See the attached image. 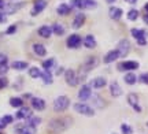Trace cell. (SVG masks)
Wrapping results in <instances>:
<instances>
[{"instance_id":"cell-1","label":"cell","mask_w":148,"mask_h":134,"mask_svg":"<svg viewBox=\"0 0 148 134\" xmlns=\"http://www.w3.org/2000/svg\"><path fill=\"white\" fill-rule=\"evenodd\" d=\"M71 124V119L70 118H56L52 119L49 122V129L55 131V133H62Z\"/></svg>"},{"instance_id":"cell-2","label":"cell","mask_w":148,"mask_h":134,"mask_svg":"<svg viewBox=\"0 0 148 134\" xmlns=\"http://www.w3.org/2000/svg\"><path fill=\"white\" fill-rule=\"evenodd\" d=\"M70 105V100L67 96H59L55 99V101H53V110L56 111V112H63L66 111Z\"/></svg>"},{"instance_id":"cell-3","label":"cell","mask_w":148,"mask_h":134,"mask_svg":"<svg viewBox=\"0 0 148 134\" xmlns=\"http://www.w3.org/2000/svg\"><path fill=\"white\" fill-rule=\"evenodd\" d=\"M74 110L78 114H81V115H86V116H93V115H95L93 108L89 107V105L85 104V103H77V104H74Z\"/></svg>"},{"instance_id":"cell-4","label":"cell","mask_w":148,"mask_h":134,"mask_svg":"<svg viewBox=\"0 0 148 134\" xmlns=\"http://www.w3.org/2000/svg\"><path fill=\"white\" fill-rule=\"evenodd\" d=\"M64 80H66V82H67V85H70V86H75L79 82L77 73L71 69L66 70V73H64Z\"/></svg>"},{"instance_id":"cell-5","label":"cell","mask_w":148,"mask_h":134,"mask_svg":"<svg viewBox=\"0 0 148 134\" xmlns=\"http://www.w3.org/2000/svg\"><path fill=\"white\" fill-rule=\"evenodd\" d=\"M81 44H82V40H81V37H79L78 34H71V36H69V37H67V41H66V45L71 49L78 48Z\"/></svg>"},{"instance_id":"cell-6","label":"cell","mask_w":148,"mask_h":134,"mask_svg":"<svg viewBox=\"0 0 148 134\" xmlns=\"http://www.w3.org/2000/svg\"><path fill=\"white\" fill-rule=\"evenodd\" d=\"M116 51H118V54L119 56H126L129 54V51H130V43L127 41V40H121L119 43H118V47H116Z\"/></svg>"},{"instance_id":"cell-7","label":"cell","mask_w":148,"mask_h":134,"mask_svg":"<svg viewBox=\"0 0 148 134\" xmlns=\"http://www.w3.org/2000/svg\"><path fill=\"white\" fill-rule=\"evenodd\" d=\"M138 69V63L137 62H133V60H126V62H122L118 65V70L119 71H132V70Z\"/></svg>"},{"instance_id":"cell-8","label":"cell","mask_w":148,"mask_h":134,"mask_svg":"<svg viewBox=\"0 0 148 134\" xmlns=\"http://www.w3.org/2000/svg\"><path fill=\"white\" fill-rule=\"evenodd\" d=\"M25 4H26V3H8V4L5 3L4 8H3V12H4L5 15H7V14H14V12H16L19 8H22Z\"/></svg>"},{"instance_id":"cell-9","label":"cell","mask_w":148,"mask_h":134,"mask_svg":"<svg viewBox=\"0 0 148 134\" xmlns=\"http://www.w3.org/2000/svg\"><path fill=\"white\" fill-rule=\"evenodd\" d=\"M45 7H47V0H34V3H33L32 15H37V14H40L41 11H44Z\"/></svg>"},{"instance_id":"cell-10","label":"cell","mask_w":148,"mask_h":134,"mask_svg":"<svg viewBox=\"0 0 148 134\" xmlns=\"http://www.w3.org/2000/svg\"><path fill=\"white\" fill-rule=\"evenodd\" d=\"M90 95H92L90 86L89 85H82L81 89H79V92H78V99L82 100V101H85V100H88L90 97Z\"/></svg>"},{"instance_id":"cell-11","label":"cell","mask_w":148,"mask_h":134,"mask_svg":"<svg viewBox=\"0 0 148 134\" xmlns=\"http://www.w3.org/2000/svg\"><path fill=\"white\" fill-rule=\"evenodd\" d=\"M97 58L96 56H90V58H88V59L85 60V63H84V71H90V70H93L97 66Z\"/></svg>"},{"instance_id":"cell-12","label":"cell","mask_w":148,"mask_h":134,"mask_svg":"<svg viewBox=\"0 0 148 134\" xmlns=\"http://www.w3.org/2000/svg\"><path fill=\"white\" fill-rule=\"evenodd\" d=\"M32 107L37 111H42L45 108V101L40 99V97H33L32 99Z\"/></svg>"},{"instance_id":"cell-13","label":"cell","mask_w":148,"mask_h":134,"mask_svg":"<svg viewBox=\"0 0 148 134\" xmlns=\"http://www.w3.org/2000/svg\"><path fill=\"white\" fill-rule=\"evenodd\" d=\"M32 116V111H30V108L27 107H21L18 110V112H16V118L18 119H25V118H30Z\"/></svg>"},{"instance_id":"cell-14","label":"cell","mask_w":148,"mask_h":134,"mask_svg":"<svg viewBox=\"0 0 148 134\" xmlns=\"http://www.w3.org/2000/svg\"><path fill=\"white\" fill-rule=\"evenodd\" d=\"M127 101H129V104H130V105H132V107L134 108L137 112H140V111H141V107L137 104V103H138L137 95H133V93H132V95H129V96H127Z\"/></svg>"},{"instance_id":"cell-15","label":"cell","mask_w":148,"mask_h":134,"mask_svg":"<svg viewBox=\"0 0 148 134\" xmlns=\"http://www.w3.org/2000/svg\"><path fill=\"white\" fill-rule=\"evenodd\" d=\"M108 14H110L111 19H115V21H118V19L122 16L123 11H122V8H118V7H111L110 11H108Z\"/></svg>"},{"instance_id":"cell-16","label":"cell","mask_w":148,"mask_h":134,"mask_svg":"<svg viewBox=\"0 0 148 134\" xmlns=\"http://www.w3.org/2000/svg\"><path fill=\"white\" fill-rule=\"evenodd\" d=\"M84 22H85V15L84 14H77V15L74 16V21H73V27L74 29H79V27L84 25Z\"/></svg>"},{"instance_id":"cell-17","label":"cell","mask_w":148,"mask_h":134,"mask_svg":"<svg viewBox=\"0 0 148 134\" xmlns=\"http://www.w3.org/2000/svg\"><path fill=\"white\" fill-rule=\"evenodd\" d=\"M118 58H119V54H118V51H116V49L110 51V52L104 56V63H112V62H115Z\"/></svg>"},{"instance_id":"cell-18","label":"cell","mask_w":148,"mask_h":134,"mask_svg":"<svg viewBox=\"0 0 148 134\" xmlns=\"http://www.w3.org/2000/svg\"><path fill=\"white\" fill-rule=\"evenodd\" d=\"M110 93H111V96H114V97H118V96H121L122 95V88L116 82H112L110 85Z\"/></svg>"},{"instance_id":"cell-19","label":"cell","mask_w":148,"mask_h":134,"mask_svg":"<svg viewBox=\"0 0 148 134\" xmlns=\"http://www.w3.org/2000/svg\"><path fill=\"white\" fill-rule=\"evenodd\" d=\"M84 45L86 47V48H89V49L95 48V47H96V40H95V37H93L92 34L85 36V38H84Z\"/></svg>"},{"instance_id":"cell-20","label":"cell","mask_w":148,"mask_h":134,"mask_svg":"<svg viewBox=\"0 0 148 134\" xmlns=\"http://www.w3.org/2000/svg\"><path fill=\"white\" fill-rule=\"evenodd\" d=\"M40 77H41V80L44 81V84L45 85H49V84H52V74H51V71L49 70H44V71H41V74H40Z\"/></svg>"},{"instance_id":"cell-21","label":"cell","mask_w":148,"mask_h":134,"mask_svg":"<svg viewBox=\"0 0 148 134\" xmlns=\"http://www.w3.org/2000/svg\"><path fill=\"white\" fill-rule=\"evenodd\" d=\"M51 33H52V27L48 26V25H44V26H41L38 29V34L44 38H48L51 36Z\"/></svg>"},{"instance_id":"cell-22","label":"cell","mask_w":148,"mask_h":134,"mask_svg":"<svg viewBox=\"0 0 148 134\" xmlns=\"http://www.w3.org/2000/svg\"><path fill=\"white\" fill-rule=\"evenodd\" d=\"M107 84V81L103 78V77H97L95 80L92 81V86L95 88V89H101V88H104Z\"/></svg>"},{"instance_id":"cell-23","label":"cell","mask_w":148,"mask_h":134,"mask_svg":"<svg viewBox=\"0 0 148 134\" xmlns=\"http://www.w3.org/2000/svg\"><path fill=\"white\" fill-rule=\"evenodd\" d=\"M70 11H71V7H70L69 4H60L58 8H56V12H58L59 15H62V16L69 15Z\"/></svg>"},{"instance_id":"cell-24","label":"cell","mask_w":148,"mask_h":134,"mask_svg":"<svg viewBox=\"0 0 148 134\" xmlns=\"http://www.w3.org/2000/svg\"><path fill=\"white\" fill-rule=\"evenodd\" d=\"M132 36L136 40H141V38L147 37V32L145 30H141V29H132Z\"/></svg>"},{"instance_id":"cell-25","label":"cell","mask_w":148,"mask_h":134,"mask_svg":"<svg viewBox=\"0 0 148 134\" xmlns=\"http://www.w3.org/2000/svg\"><path fill=\"white\" fill-rule=\"evenodd\" d=\"M33 51H34V54L38 55V56H44V55L47 54L45 47L41 45V44H34V45H33Z\"/></svg>"},{"instance_id":"cell-26","label":"cell","mask_w":148,"mask_h":134,"mask_svg":"<svg viewBox=\"0 0 148 134\" xmlns=\"http://www.w3.org/2000/svg\"><path fill=\"white\" fill-rule=\"evenodd\" d=\"M123 80H125V82H126L127 85H134V84H136V81H137V77L130 71V73H127V74L125 75V78H123Z\"/></svg>"},{"instance_id":"cell-27","label":"cell","mask_w":148,"mask_h":134,"mask_svg":"<svg viewBox=\"0 0 148 134\" xmlns=\"http://www.w3.org/2000/svg\"><path fill=\"white\" fill-rule=\"evenodd\" d=\"M81 5H82V8L92 10V8H95L97 4H96L95 0H81Z\"/></svg>"},{"instance_id":"cell-28","label":"cell","mask_w":148,"mask_h":134,"mask_svg":"<svg viewBox=\"0 0 148 134\" xmlns=\"http://www.w3.org/2000/svg\"><path fill=\"white\" fill-rule=\"evenodd\" d=\"M52 33H55L56 36H62L64 33V27L60 23H53L52 25Z\"/></svg>"},{"instance_id":"cell-29","label":"cell","mask_w":148,"mask_h":134,"mask_svg":"<svg viewBox=\"0 0 148 134\" xmlns=\"http://www.w3.org/2000/svg\"><path fill=\"white\" fill-rule=\"evenodd\" d=\"M10 104H11V107H14V108H21L23 101H22V99H19V97H11Z\"/></svg>"},{"instance_id":"cell-30","label":"cell","mask_w":148,"mask_h":134,"mask_svg":"<svg viewBox=\"0 0 148 134\" xmlns=\"http://www.w3.org/2000/svg\"><path fill=\"white\" fill-rule=\"evenodd\" d=\"M29 119V120H27V126H30V127H33V129H34V127H36L37 124H40L41 123V119L40 118H36V116H30V118H27Z\"/></svg>"},{"instance_id":"cell-31","label":"cell","mask_w":148,"mask_h":134,"mask_svg":"<svg viewBox=\"0 0 148 134\" xmlns=\"http://www.w3.org/2000/svg\"><path fill=\"white\" fill-rule=\"evenodd\" d=\"M11 67L14 70H25V69H27V63L26 62H14L12 65H11Z\"/></svg>"},{"instance_id":"cell-32","label":"cell","mask_w":148,"mask_h":134,"mask_svg":"<svg viewBox=\"0 0 148 134\" xmlns=\"http://www.w3.org/2000/svg\"><path fill=\"white\" fill-rule=\"evenodd\" d=\"M53 66H55V59H48V60H44V62H42L44 70H51Z\"/></svg>"},{"instance_id":"cell-33","label":"cell","mask_w":148,"mask_h":134,"mask_svg":"<svg viewBox=\"0 0 148 134\" xmlns=\"http://www.w3.org/2000/svg\"><path fill=\"white\" fill-rule=\"evenodd\" d=\"M40 74H41V70H38L37 67H30V70H29V75L32 78H38Z\"/></svg>"},{"instance_id":"cell-34","label":"cell","mask_w":148,"mask_h":134,"mask_svg":"<svg viewBox=\"0 0 148 134\" xmlns=\"http://www.w3.org/2000/svg\"><path fill=\"white\" fill-rule=\"evenodd\" d=\"M138 18V11L137 10H130L127 12V19L129 21H136Z\"/></svg>"},{"instance_id":"cell-35","label":"cell","mask_w":148,"mask_h":134,"mask_svg":"<svg viewBox=\"0 0 148 134\" xmlns=\"http://www.w3.org/2000/svg\"><path fill=\"white\" fill-rule=\"evenodd\" d=\"M121 130H122V133H123V134H133V129L129 126V124H126V123H122Z\"/></svg>"},{"instance_id":"cell-36","label":"cell","mask_w":148,"mask_h":134,"mask_svg":"<svg viewBox=\"0 0 148 134\" xmlns=\"http://www.w3.org/2000/svg\"><path fill=\"white\" fill-rule=\"evenodd\" d=\"M93 101H95V105L96 107H104V100L101 99L100 96H95L93 97Z\"/></svg>"},{"instance_id":"cell-37","label":"cell","mask_w":148,"mask_h":134,"mask_svg":"<svg viewBox=\"0 0 148 134\" xmlns=\"http://www.w3.org/2000/svg\"><path fill=\"white\" fill-rule=\"evenodd\" d=\"M70 7H71V8H82L81 0H71V1H70Z\"/></svg>"},{"instance_id":"cell-38","label":"cell","mask_w":148,"mask_h":134,"mask_svg":"<svg viewBox=\"0 0 148 134\" xmlns=\"http://www.w3.org/2000/svg\"><path fill=\"white\" fill-rule=\"evenodd\" d=\"M138 80H140V82H143V84H147V85H148V73H145V74H141Z\"/></svg>"},{"instance_id":"cell-39","label":"cell","mask_w":148,"mask_h":134,"mask_svg":"<svg viewBox=\"0 0 148 134\" xmlns=\"http://www.w3.org/2000/svg\"><path fill=\"white\" fill-rule=\"evenodd\" d=\"M15 30H16V25H11V26L5 30V33H7V34H12V33H15Z\"/></svg>"},{"instance_id":"cell-40","label":"cell","mask_w":148,"mask_h":134,"mask_svg":"<svg viewBox=\"0 0 148 134\" xmlns=\"http://www.w3.org/2000/svg\"><path fill=\"white\" fill-rule=\"evenodd\" d=\"M8 85V81L5 80V78H0V89H3V88H5V86Z\"/></svg>"},{"instance_id":"cell-41","label":"cell","mask_w":148,"mask_h":134,"mask_svg":"<svg viewBox=\"0 0 148 134\" xmlns=\"http://www.w3.org/2000/svg\"><path fill=\"white\" fill-rule=\"evenodd\" d=\"M7 71H8V66H7V65H1V66H0V75L5 74Z\"/></svg>"},{"instance_id":"cell-42","label":"cell","mask_w":148,"mask_h":134,"mask_svg":"<svg viewBox=\"0 0 148 134\" xmlns=\"http://www.w3.org/2000/svg\"><path fill=\"white\" fill-rule=\"evenodd\" d=\"M1 119H3V122H4L5 124H8L12 122V116H10V115H5V116H3Z\"/></svg>"},{"instance_id":"cell-43","label":"cell","mask_w":148,"mask_h":134,"mask_svg":"<svg viewBox=\"0 0 148 134\" xmlns=\"http://www.w3.org/2000/svg\"><path fill=\"white\" fill-rule=\"evenodd\" d=\"M1 65H7V56L4 54H0V66Z\"/></svg>"},{"instance_id":"cell-44","label":"cell","mask_w":148,"mask_h":134,"mask_svg":"<svg viewBox=\"0 0 148 134\" xmlns=\"http://www.w3.org/2000/svg\"><path fill=\"white\" fill-rule=\"evenodd\" d=\"M5 21H7V16H5V14L0 11V23H4Z\"/></svg>"},{"instance_id":"cell-45","label":"cell","mask_w":148,"mask_h":134,"mask_svg":"<svg viewBox=\"0 0 148 134\" xmlns=\"http://www.w3.org/2000/svg\"><path fill=\"white\" fill-rule=\"evenodd\" d=\"M137 44H138V45H145V44H147V40H145V38H141V40H137Z\"/></svg>"},{"instance_id":"cell-46","label":"cell","mask_w":148,"mask_h":134,"mask_svg":"<svg viewBox=\"0 0 148 134\" xmlns=\"http://www.w3.org/2000/svg\"><path fill=\"white\" fill-rule=\"evenodd\" d=\"M5 126H7V124H5L4 122H3V119H0V130H1V129H4Z\"/></svg>"},{"instance_id":"cell-47","label":"cell","mask_w":148,"mask_h":134,"mask_svg":"<svg viewBox=\"0 0 148 134\" xmlns=\"http://www.w3.org/2000/svg\"><path fill=\"white\" fill-rule=\"evenodd\" d=\"M4 5H5L4 0H0V10H3V8H4Z\"/></svg>"},{"instance_id":"cell-48","label":"cell","mask_w":148,"mask_h":134,"mask_svg":"<svg viewBox=\"0 0 148 134\" xmlns=\"http://www.w3.org/2000/svg\"><path fill=\"white\" fill-rule=\"evenodd\" d=\"M143 19H144V22H145V23H147V25H148V12H147V14H145V15L143 16Z\"/></svg>"},{"instance_id":"cell-49","label":"cell","mask_w":148,"mask_h":134,"mask_svg":"<svg viewBox=\"0 0 148 134\" xmlns=\"http://www.w3.org/2000/svg\"><path fill=\"white\" fill-rule=\"evenodd\" d=\"M126 1H127V3H130V4H134L137 0H126Z\"/></svg>"},{"instance_id":"cell-50","label":"cell","mask_w":148,"mask_h":134,"mask_svg":"<svg viewBox=\"0 0 148 134\" xmlns=\"http://www.w3.org/2000/svg\"><path fill=\"white\" fill-rule=\"evenodd\" d=\"M145 11H147V12H148V3H147V4H145Z\"/></svg>"},{"instance_id":"cell-51","label":"cell","mask_w":148,"mask_h":134,"mask_svg":"<svg viewBox=\"0 0 148 134\" xmlns=\"http://www.w3.org/2000/svg\"><path fill=\"white\" fill-rule=\"evenodd\" d=\"M107 1H108V3H114L115 0H107Z\"/></svg>"}]
</instances>
